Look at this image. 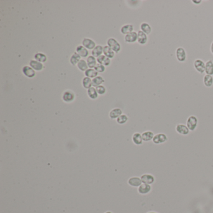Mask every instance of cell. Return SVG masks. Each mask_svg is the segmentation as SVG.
<instances>
[{"mask_svg": "<svg viewBox=\"0 0 213 213\" xmlns=\"http://www.w3.org/2000/svg\"><path fill=\"white\" fill-rule=\"evenodd\" d=\"M198 120L195 116H190L186 121V126L189 131H193L195 130L198 126Z\"/></svg>", "mask_w": 213, "mask_h": 213, "instance_id": "6da1fadb", "label": "cell"}, {"mask_svg": "<svg viewBox=\"0 0 213 213\" xmlns=\"http://www.w3.org/2000/svg\"><path fill=\"white\" fill-rule=\"evenodd\" d=\"M176 56L178 61L183 63L187 59L186 51L183 47H179L176 50Z\"/></svg>", "mask_w": 213, "mask_h": 213, "instance_id": "7a4b0ae2", "label": "cell"}, {"mask_svg": "<svg viewBox=\"0 0 213 213\" xmlns=\"http://www.w3.org/2000/svg\"><path fill=\"white\" fill-rule=\"evenodd\" d=\"M194 67L199 73L202 74L205 72L206 63L200 60V59H197V60L194 61Z\"/></svg>", "mask_w": 213, "mask_h": 213, "instance_id": "3957f363", "label": "cell"}, {"mask_svg": "<svg viewBox=\"0 0 213 213\" xmlns=\"http://www.w3.org/2000/svg\"><path fill=\"white\" fill-rule=\"evenodd\" d=\"M108 45L110 47L112 50L116 53H118L121 50V45L114 38H110L108 40Z\"/></svg>", "mask_w": 213, "mask_h": 213, "instance_id": "277c9868", "label": "cell"}, {"mask_svg": "<svg viewBox=\"0 0 213 213\" xmlns=\"http://www.w3.org/2000/svg\"><path fill=\"white\" fill-rule=\"evenodd\" d=\"M167 136L164 133H159L155 135L153 139V142L156 144H160L164 143L167 141Z\"/></svg>", "mask_w": 213, "mask_h": 213, "instance_id": "5b68a950", "label": "cell"}, {"mask_svg": "<svg viewBox=\"0 0 213 213\" xmlns=\"http://www.w3.org/2000/svg\"><path fill=\"white\" fill-rule=\"evenodd\" d=\"M176 132L179 133L181 135L186 136L188 135L189 133V129L187 127L186 125H184L183 124H179L176 126Z\"/></svg>", "mask_w": 213, "mask_h": 213, "instance_id": "8992f818", "label": "cell"}, {"mask_svg": "<svg viewBox=\"0 0 213 213\" xmlns=\"http://www.w3.org/2000/svg\"><path fill=\"white\" fill-rule=\"evenodd\" d=\"M148 41V37L146 34H145L142 31L139 30L138 32V42L139 44H146Z\"/></svg>", "mask_w": 213, "mask_h": 213, "instance_id": "52a82bcc", "label": "cell"}, {"mask_svg": "<svg viewBox=\"0 0 213 213\" xmlns=\"http://www.w3.org/2000/svg\"><path fill=\"white\" fill-rule=\"evenodd\" d=\"M125 41L128 43H133L138 41V33L133 31L128 34L125 36Z\"/></svg>", "mask_w": 213, "mask_h": 213, "instance_id": "ba28073f", "label": "cell"}, {"mask_svg": "<svg viewBox=\"0 0 213 213\" xmlns=\"http://www.w3.org/2000/svg\"><path fill=\"white\" fill-rule=\"evenodd\" d=\"M141 179L142 181V183H143L144 184H153L154 182H155V177L153 175L151 174H143Z\"/></svg>", "mask_w": 213, "mask_h": 213, "instance_id": "9c48e42d", "label": "cell"}, {"mask_svg": "<svg viewBox=\"0 0 213 213\" xmlns=\"http://www.w3.org/2000/svg\"><path fill=\"white\" fill-rule=\"evenodd\" d=\"M82 43L84 48L89 49H93L96 47L95 46H96V43H95V42L92 39H89V38H84L83 40Z\"/></svg>", "mask_w": 213, "mask_h": 213, "instance_id": "30bf717a", "label": "cell"}, {"mask_svg": "<svg viewBox=\"0 0 213 213\" xmlns=\"http://www.w3.org/2000/svg\"><path fill=\"white\" fill-rule=\"evenodd\" d=\"M151 187L149 184H143L138 188V192L141 194H147L151 191Z\"/></svg>", "mask_w": 213, "mask_h": 213, "instance_id": "8fae6325", "label": "cell"}, {"mask_svg": "<svg viewBox=\"0 0 213 213\" xmlns=\"http://www.w3.org/2000/svg\"><path fill=\"white\" fill-rule=\"evenodd\" d=\"M22 72L25 76H26L28 78H33L35 76V71L31 67L26 66H24L22 68Z\"/></svg>", "mask_w": 213, "mask_h": 213, "instance_id": "7c38bea8", "label": "cell"}, {"mask_svg": "<svg viewBox=\"0 0 213 213\" xmlns=\"http://www.w3.org/2000/svg\"><path fill=\"white\" fill-rule=\"evenodd\" d=\"M128 184L131 186L139 187L142 184V181L138 177H133L128 180Z\"/></svg>", "mask_w": 213, "mask_h": 213, "instance_id": "4fadbf2b", "label": "cell"}, {"mask_svg": "<svg viewBox=\"0 0 213 213\" xmlns=\"http://www.w3.org/2000/svg\"><path fill=\"white\" fill-rule=\"evenodd\" d=\"M30 67L36 71H41L43 68V65L42 63L35 60H31L30 62Z\"/></svg>", "mask_w": 213, "mask_h": 213, "instance_id": "5bb4252c", "label": "cell"}, {"mask_svg": "<svg viewBox=\"0 0 213 213\" xmlns=\"http://www.w3.org/2000/svg\"><path fill=\"white\" fill-rule=\"evenodd\" d=\"M203 83L207 88L211 87L213 84V77L212 76L206 75L203 78Z\"/></svg>", "mask_w": 213, "mask_h": 213, "instance_id": "9a60e30c", "label": "cell"}, {"mask_svg": "<svg viewBox=\"0 0 213 213\" xmlns=\"http://www.w3.org/2000/svg\"><path fill=\"white\" fill-rule=\"evenodd\" d=\"M142 138L144 141H150L153 140L154 136H155V134L151 131H147L144 132L142 134Z\"/></svg>", "mask_w": 213, "mask_h": 213, "instance_id": "2e32d148", "label": "cell"}, {"mask_svg": "<svg viewBox=\"0 0 213 213\" xmlns=\"http://www.w3.org/2000/svg\"><path fill=\"white\" fill-rule=\"evenodd\" d=\"M205 72L206 75L213 76V61L211 60L206 62Z\"/></svg>", "mask_w": 213, "mask_h": 213, "instance_id": "e0dca14e", "label": "cell"}, {"mask_svg": "<svg viewBox=\"0 0 213 213\" xmlns=\"http://www.w3.org/2000/svg\"><path fill=\"white\" fill-rule=\"evenodd\" d=\"M140 28H141V31H142L143 32L147 35L150 34L152 31L151 26L148 22H142L141 25H140Z\"/></svg>", "mask_w": 213, "mask_h": 213, "instance_id": "ac0fdd59", "label": "cell"}, {"mask_svg": "<svg viewBox=\"0 0 213 213\" xmlns=\"http://www.w3.org/2000/svg\"><path fill=\"white\" fill-rule=\"evenodd\" d=\"M134 26L132 25H126L122 27L121 29V32L123 34H128L133 32Z\"/></svg>", "mask_w": 213, "mask_h": 213, "instance_id": "d6986e66", "label": "cell"}, {"mask_svg": "<svg viewBox=\"0 0 213 213\" xmlns=\"http://www.w3.org/2000/svg\"><path fill=\"white\" fill-rule=\"evenodd\" d=\"M76 53H78L80 56L84 58L88 56L89 54L87 49L83 46H81V45L76 48Z\"/></svg>", "mask_w": 213, "mask_h": 213, "instance_id": "ffe728a7", "label": "cell"}, {"mask_svg": "<svg viewBox=\"0 0 213 213\" xmlns=\"http://www.w3.org/2000/svg\"><path fill=\"white\" fill-rule=\"evenodd\" d=\"M103 48L102 46H100V45H98V46H96L95 47L92 51V55L93 56L97 57L98 58L99 56H100L101 55L102 53L103 52Z\"/></svg>", "mask_w": 213, "mask_h": 213, "instance_id": "44dd1931", "label": "cell"}, {"mask_svg": "<svg viewBox=\"0 0 213 213\" xmlns=\"http://www.w3.org/2000/svg\"><path fill=\"white\" fill-rule=\"evenodd\" d=\"M75 98V94L71 91H67L65 92L63 96V100L66 102H71Z\"/></svg>", "mask_w": 213, "mask_h": 213, "instance_id": "7402d4cb", "label": "cell"}, {"mask_svg": "<svg viewBox=\"0 0 213 213\" xmlns=\"http://www.w3.org/2000/svg\"><path fill=\"white\" fill-rule=\"evenodd\" d=\"M142 135L139 133H136L133 136V141L136 145H141L143 143Z\"/></svg>", "mask_w": 213, "mask_h": 213, "instance_id": "603a6c76", "label": "cell"}, {"mask_svg": "<svg viewBox=\"0 0 213 213\" xmlns=\"http://www.w3.org/2000/svg\"><path fill=\"white\" fill-rule=\"evenodd\" d=\"M103 53L105 54V56L108 58H112L115 56V52L108 46H105L103 48Z\"/></svg>", "mask_w": 213, "mask_h": 213, "instance_id": "cb8c5ba5", "label": "cell"}, {"mask_svg": "<svg viewBox=\"0 0 213 213\" xmlns=\"http://www.w3.org/2000/svg\"><path fill=\"white\" fill-rule=\"evenodd\" d=\"M122 114V111L119 108H116L112 110L110 113V116L111 119H115L117 117H119Z\"/></svg>", "mask_w": 213, "mask_h": 213, "instance_id": "d4e9b609", "label": "cell"}, {"mask_svg": "<svg viewBox=\"0 0 213 213\" xmlns=\"http://www.w3.org/2000/svg\"><path fill=\"white\" fill-rule=\"evenodd\" d=\"M85 76L89 78H94L97 77L98 72L93 69H88L84 72Z\"/></svg>", "mask_w": 213, "mask_h": 213, "instance_id": "484cf974", "label": "cell"}, {"mask_svg": "<svg viewBox=\"0 0 213 213\" xmlns=\"http://www.w3.org/2000/svg\"><path fill=\"white\" fill-rule=\"evenodd\" d=\"M34 58L36 61H37L38 62L40 63H44L46 62L47 60V57L45 54L41 53H36L34 55Z\"/></svg>", "mask_w": 213, "mask_h": 213, "instance_id": "4316f807", "label": "cell"}, {"mask_svg": "<svg viewBox=\"0 0 213 213\" xmlns=\"http://www.w3.org/2000/svg\"><path fill=\"white\" fill-rule=\"evenodd\" d=\"M104 82H105V79L101 76H97L96 78H93V79L92 80V84L93 86L98 87Z\"/></svg>", "mask_w": 213, "mask_h": 213, "instance_id": "83f0119b", "label": "cell"}, {"mask_svg": "<svg viewBox=\"0 0 213 213\" xmlns=\"http://www.w3.org/2000/svg\"><path fill=\"white\" fill-rule=\"evenodd\" d=\"M81 56L77 53H75L72 54V56L70 58V62L72 65H76V64L78 65V63L79 62Z\"/></svg>", "mask_w": 213, "mask_h": 213, "instance_id": "f1b7e54d", "label": "cell"}, {"mask_svg": "<svg viewBox=\"0 0 213 213\" xmlns=\"http://www.w3.org/2000/svg\"><path fill=\"white\" fill-rule=\"evenodd\" d=\"M87 64L88 67H89L90 68H93L97 65L96 59L93 56H89L87 58Z\"/></svg>", "mask_w": 213, "mask_h": 213, "instance_id": "f546056e", "label": "cell"}, {"mask_svg": "<svg viewBox=\"0 0 213 213\" xmlns=\"http://www.w3.org/2000/svg\"><path fill=\"white\" fill-rule=\"evenodd\" d=\"M88 96H89V98L93 99H96L98 98V93L96 91V89H95L94 87H91L89 89H88Z\"/></svg>", "mask_w": 213, "mask_h": 213, "instance_id": "4dcf8cb0", "label": "cell"}, {"mask_svg": "<svg viewBox=\"0 0 213 213\" xmlns=\"http://www.w3.org/2000/svg\"><path fill=\"white\" fill-rule=\"evenodd\" d=\"M77 66H78L79 70H80L82 71H86L88 70V64L86 63V62L83 60H81L79 61V62L78 63Z\"/></svg>", "mask_w": 213, "mask_h": 213, "instance_id": "1f68e13d", "label": "cell"}, {"mask_svg": "<svg viewBox=\"0 0 213 213\" xmlns=\"http://www.w3.org/2000/svg\"><path fill=\"white\" fill-rule=\"evenodd\" d=\"M83 85L84 88L86 89H89L91 88L92 84V80L91 78H88V77H85V78L83 80Z\"/></svg>", "mask_w": 213, "mask_h": 213, "instance_id": "d6a6232c", "label": "cell"}, {"mask_svg": "<svg viewBox=\"0 0 213 213\" xmlns=\"http://www.w3.org/2000/svg\"><path fill=\"white\" fill-rule=\"evenodd\" d=\"M128 118L126 115H121L119 117H117V122L119 124H124L125 123H126V121H128Z\"/></svg>", "mask_w": 213, "mask_h": 213, "instance_id": "836d02e7", "label": "cell"}, {"mask_svg": "<svg viewBox=\"0 0 213 213\" xmlns=\"http://www.w3.org/2000/svg\"><path fill=\"white\" fill-rule=\"evenodd\" d=\"M94 70H96L98 72H103L104 71H105V66L101 65V64H97L96 65V66L94 67Z\"/></svg>", "mask_w": 213, "mask_h": 213, "instance_id": "e575fe53", "label": "cell"}, {"mask_svg": "<svg viewBox=\"0 0 213 213\" xmlns=\"http://www.w3.org/2000/svg\"><path fill=\"white\" fill-rule=\"evenodd\" d=\"M96 91H97L98 94H99L101 95L104 94L106 92L105 87L103 86H102V85H100V86H99L96 87Z\"/></svg>", "mask_w": 213, "mask_h": 213, "instance_id": "d590c367", "label": "cell"}, {"mask_svg": "<svg viewBox=\"0 0 213 213\" xmlns=\"http://www.w3.org/2000/svg\"><path fill=\"white\" fill-rule=\"evenodd\" d=\"M106 58H107V57H106V56H105V55H101L100 56H99V57L97 58V61L98 62L99 64L103 65V64H104V62L105 61Z\"/></svg>", "mask_w": 213, "mask_h": 213, "instance_id": "8d00e7d4", "label": "cell"}, {"mask_svg": "<svg viewBox=\"0 0 213 213\" xmlns=\"http://www.w3.org/2000/svg\"><path fill=\"white\" fill-rule=\"evenodd\" d=\"M192 3H193L194 4H200L202 3V1H201V0H199V1H196V0H193V1H192Z\"/></svg>", "mask_w": 213, "mask_h": 213, "instance_id": "74e56055", "label": "cell"}, {"mask_svg": "<svg viewBox=\"0 0 213 213\" xmlns=\"http://www.w3.org/2000/svg\"><path fill=\"white\" fill-rule=\"evenodd\" d=\"M210 50H211V53L213 54V41L211 43V48H210Z\"/></svg>", "mask_w": 213, "mask_h": 213, "instance_id": "f35d334b", "label": "cell"}, {"mask_svg": "<svg viewBox=\"0 0 213 213\" xmlns=\"http://www.w3.org/2000/svg\"><path fill=\"white\" fill-rule=\"evenodd\" d=\"M148 213H157V212H149Z\"/></svg>", "mask_w": 213, "mask_h": 213, "instance_id": "ab89813d", "label": "cell"}, {"mask_svg": "<svg viewBox=\"0 0 213 213\" xmlns=\"http://www.w3.org/2000/svg\"><path fill=\"white\" fill-rule=\"evenodd\" d=\"M105 213H112L111 212H110V211H108V212H105Z\"/></svg>", "mask_w": 213, "mask_h": 213, "instance_id": "60d3db41", "label": "cell"}]
</instances>
